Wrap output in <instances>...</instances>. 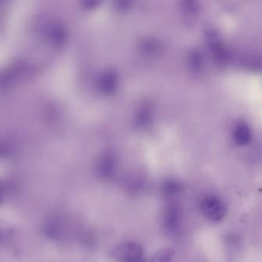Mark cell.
I'll list each match as a JSON object with an SVG mask.
<instances>
[{"label":"cell","mask_w":262,"mask_h":262,"mask_svg":"<svg viewBox=\"0 0 262 262\" xmlns=\"http://www.w3.org/2000/svg\"><path fill=\"white\" fill-rule=\"evenodd\" d=\"M113 256L118 262H143V249L136 242H124L115 248Z\"/></svg>","instance_id":"6da1fadb"},{"label":"cell","mask_w":262,"mask_h":262,"mask_svg":"<svg viewBox=\"0 0 262 262\" xmlns=\"http://www.w3.org/2000/svg\"><path fill=\"white\" fill-rule=\"evenodd\" d=\"M201 210L208 220L214 222L222 220L227 211L225 202L214 195L206 196L202 199Z\"/></svg>","instance_id":"7a4b0ae2"},{"label":"cell","mask_w":262,"mask_h":262,"mask_svg":"<svg viewBox=\"0 0 262 262\" xmlns=\"http://www.w3.org/2000/svg\"><path fill=\"white\" fill-rule=\"evenodd\" d=\"M182 209L176 202H169L165 205L162 212V222L164 230L172 234L179 230L182 223Z\"/></svg>","instance_id":"3957f363"},{"label":"cell","mask_w":262,"mask_h":262,"mask_svg":"<svg viewBox=\"0 0 262 262\" xmlns=\"http://www.w3.org/2000/svg\"><path fill=\"white\" fill-rule=\"evenodd\" d=\"M115 171H116V163L111 156H103L99 159L96 165V172L102 179H110L113 177Z\"/></svg>","instance_id":"277c9868"},{"label":"cell","mask_w":262,"mask_h":262,"mask_svg":"<svg viewBox=\"0 0 262 262\" xmlns=\"http://www.w3.org/2000/svg\"><path fill=\"white\" fill-rule=\"evenodd\" d=\"M48 33L50 41L55 45H62L67 39V31L61 24L52 25Z\"/></svg>","instance_id":"5b68a950"},{"label":"cell","mask_w":262,"mask_h":262,"mask_svg":"<svg viewBox=\"0 0 262 262\" xmlns=\"http://www.w3.org/2000/svg\"><path fill=\"white\" fill-rule=\"evenodd\" d=\"M24 67L19 65H14L5 70L0 74V86L8 85L12 81L16 79Z\"/></svg>","instance_id":"8992f818"},{"label":"cell","mask_w":262,"mask_h":262,"mask_svg":"<svg viewBox=\"0 0 262 262\" xmlns=\"http://www.w3.org/2000/svg\"><path fill=\"white\" fill-rule=\"evenodd\" d=\"M182 190V185L176 180H168L163 184L162 193L165 197L171 198L179 194Z\"/></svg>","instance_id":"52a82bcc"},{"label":"cell","mask_w":262,"mask_h":262,"mask_svg":"<svg viewBox=\"0 0 262 262\" xmlns=\"http://www.w3.org/2000/svg\"><path fill=\"white\" fill-rule=\"evenodd\" d=\"M116 76L113 73H106L103 75L99 81V86L104 93H110L114 90L116 87Z\"/></svg>","instance_id":"ba28073f"},{"label":"cell","mask_w":262,"mask_h":262,"mask_svg":"<svg viewBox=\"0 0 262 262\" xmlns=\"http://www.w3.org/2000/svg\"><path fill=\"white\" fill-rule=\"evenodd\" d=\"M234 139L239 145H245L250 140V131L245 125H239L234 133Z\"/></svg>","instance_id":"9c48e42d"},{"label":"cell","mask_w":262,"mask_h":262,"mask_svg":"<svg viewBox=\"0 0 262 262\" xmlns=\"http://www.w3.org/2000/svg\"><path fill=\"white\" fill-rule=\"evenodd\" d=\"M174 255V250L171 248H165L155 254L151 262H173Z\"/></svg>","instance_id":"30bf717a"},{"label":"cell","mask_w":262,"mask_h":262,"mask_svg":"<svg viewBox=\"0 0 262 262\" xmlns=\"http://www.w3.org/2000/svg\"><path fill=\"white\" fill-rule=\"evenodd\" d=\"M4 196H5V190L2 183H0V203L4 200Z\"/></svg>","instance_id":"8fae6325"}]
</instances>
